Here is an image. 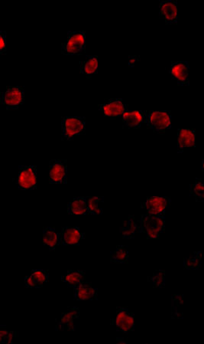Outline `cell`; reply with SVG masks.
<instances>
[{
	"mask_svg": "<svg viewBox=\"0 0 204 344\" xmlns=\"http://www.w3.org/2000/svg\"><path fill=\"white\" fill-rule=\"evenodd\" d=\"M137 225L138 233L146 234L147 239H158L165 228V217L145 214L141 216Z\"/></svg>",
	"mask_w": 204,
	"mask_h": 344,
	"instance_id": "1",
	"label": "cell"
},
{
	"mask_svg": "<svg viewBox=\"0 0 204 344\" xmlns=\"http://www.w3.org/2000/svg\"><path fill=\"white\" fill-rule=\"evenodd\" d=\"M147 128L154 133L163 134L171 127L170 110H144Z\"/></svg>",
	"mask_w": 204,
	"mask_h": 344,
	"instance_id": "2",
	"label": "cell"
},
{
	"mask_svg": "<svg viewBox=\"0 0 204 344\" xmlns=\"http://www.w3.org/2000/svg\"><path fill=\"white\" fill-rule=\"evenodd\" d=\"M85 128L86 119L84 117H64L61 119V134L63 138L68 141L84 134Z\"/></svg>",
	"mask_w": 204,
	"mask_h": 344,
	"instance_id": "3",
	"label": "cell"
},
{
	"mask_svg": "<svg viewBox=\"0 0 204 344\" xmlns=\"http://www.w3.org/2000/svg\"><path fill=\"white\" fill-rule=\"evenodd\" d=\"M86 36L84 32H68L66 40L61 44V53L64 55H74L85 49Z\"/></svg>",
	"mask_w": 204,
	"mask_h": 344,
	"instance_id": "4",
	"label": "cell"
},
{
	"mask_svg": "<svg viewBox=\"0 0 204 344\" xmlns=\"http://www.w3.org/2000/svg\"><path fill=\"white\" fill-rule=\"evenodd\" d=\"M24 100V89L20 86H7L0 94V103L7 110L18 109Z\"/></svg>",
	"mask_w": 204,
	"mask_h": 344,
	"instance_id": "5",
	"label": "cell"
},
{
	"mask_svg": "<svg viewBox=\"0 0 204 344\" xmlns=\"http://www.w3.org/2000/svg\"><path fill=\"white\" fill-rule=\"evenodd\" d=\"M17 184L21 190H35L37 188L36 166H20Z\"/></svg>",
	"mask_w": 204,
	"mask_h": 344,
	"instance_id": "6",
	"label": "cell"
},
{
	"mask_svg": "<svg viewBox=\"0 0 204 344\" xmlns=\"http://www.w3.org/2000/svg\"><path fill=\"white\" fill-rule=\"evenodd\" d=\"M68 161L52 160L49 162V183L51 184H66Z\"/></svg>",
	"mask_w": 204,
	"mask_h": 344,
	"instance_id": "7",
	"label": "cell"
},
{
	"mask_svg": "<svg viewBox=\"0 0 204 344\" xmlns=\"http://www.w3.org/2000/svg\"><path fill=\"white\" fill-rule=\"evenodd\" d=\"M98 107L105 116L112 119L122 117L128 110L127 105L124 103L122 98L108 99L103 103H100Z\"/></svg>",
	"mask_w": 204,
	"mask_h": 344,
	"instance_id": "8",
	"label": "cell"
},
{
	"mask_svg": "<svg viewBox=\"0 0 204 344\" xmlns=\"http://www.w3.org/2000/svg\"><path fill=\"white\" fill-rule=\"evenodd\" d=\"M170 204V199L167 196H152L147 198L145 202L142 203V207L146 210L147 214L164 215L166 209L169 208Z\"/></svg>",
	"mask_w": 204,
	"mask_h": 344,
	"instance_id": "9",
	"label": "cell"
},
{
	"mask_svg": "<svg viewBox=\"0 0 204 344\" xmlns=\"http://www.w3.org/2000/svg\"><path fill=\"white\" fill-rule=\"evenodd\" d=\"M115 326L118 331L128 333L132 331L135 328V317L126 307H119L116 310L115 317Z\"/></svg>",
	"mask_w": 204,
	"mask_h": 344,
	"instance_id": "10",
	"label": "cell"
},
{
	"mask_svg": "<svg viewBox=\"0 0 204 344\" xmlns=\"http://www.w3.org/2000/svg\"><path fill=\"white\" fill-rule=\"evenodd\" d=\"M189 69L190 67L187 62H173L170 65L169 74L177 81L178 85L188 86L190 84Z\"/></svg>",
	"mask_w": 204,
	"mask_h": 344,
	"instance_id": "11",
	"label": "cell"
},
{
	"mask_svg": "<svg viewBox=\"0 0 204 344\" xmlns=\"http://www.w3.org/2000/svg\"><path fill=\"white\" fill-rule=\"evenodd\" d=\"M160 18L164 20L166 24H177V2L174 0L164 1L159 3Z\"/></svg>",
	"mask_w": 204,
	"mask_h": 344,
	"instance_id": "12",
	"label": "cell"
},
{
	"mask_svg": "<svg viewBox=\"0 0 204 344\" xmlns=\"http://www.w3.org/2000/svg\"><path fill=\"white\" fill-rule=\"evenodd\" d=\"M59 239L61 246H78L84 239V233L78 227H65L61 228Z\"/></svg>",
	"mask_w": 204,
	"mask_h": 344,
	"instance_id": "13",
	"label": "cell"
},
{
	"mask_svg": "<svg viewBox=\"0 0 204 344\" xmlns=\"http://www.w3.org/2000/svg\"><path fill=\"white\" fill-rule=\"evenodd\" d=\"M79 310L77 307L68 309L61 314V318L57 321L56 329L58 330H74V323L79 317Z\"/></svg>",
	"mask_w": 204,
	"mask_h": 344,
	"instance_id": "14",
	"label": "cell"
},
{
	"mask_svg": "<svg viewBox=\"0 0 204 344\" xmlns=\"http://www.w3.org/2000/svg\"><path fill=\"white\" fill-rule=\"evenodd\" d=\"M196 145V134L193 129H179L177 131V153L181 154L183 150Z\"/></svg>",
	"mask_w": 204,
	"mask_h": 344,
	"instance_id": "15",
	"label": "cell"
},
{
	"mask_svg": "<svg viewBox=\"0 0 204 344\" xmlns=\"http://www.w3.org/2000/svg\"><path fill=\"white\" fill-rule=\"evenodd\" d=\"M74 298L77 301H97V290L90 283H81L75 288Z\"/></svg>",
	"mask_w": 204,
	"mask_h": 344,
	"instance_id": "16",
	"label": "cell"
},
{
	"mask_svg": "<svg viewBox=\"0 0 204 344\" xmlns=\"http://www.w3.org/2000/svg\"><path fill=\"white\" fill-rule=\"evenodd\" d=\"M124 125L130 129H137L140 128L145 122L144 110H127L122 116Z\"/></svg>",
	"mask_w": 204,
	"mask_h": 344,
	"instance_id": "17",
	"label": "cell"
},
{
	"mask_svg": "<svg viewBox=\"0 0 204 344\" xmlns=\"http://www.w3.org/2000/svg\"><path fill=\"white\" fill-rule=\"evenodd\" d=\"M68 212L70 215H87L89 214L85 196L74 198L68 205Z\"/></svg>",
	"mask_w": 204,
	"mask_h": 344,
	"instance_id": "18",
	"label": "cell"
},
{
	"mask_svg": "<svg viewBox=\"0 0 204 344\" xmlns=\"http://www.w3.org/2000/svg\"><path fill=\"white\" fill-rule=\"evenodd\" d=\"M80 71L87 78H90L93 74L98 71V58L96 55L88 57L87 59L80 62Z\"/></svg>",
	"mask_w": 204,
	"mask_h": 344,
	"instance_id": "19",
	"label": "cell"
},
{
	"mask_svg": "<svg viewBox=\"0 0 204 344\" xmlns=\"http://www.w3.org/2000/svg\"><path fill=\"white\" fill-rule=\"evenodd\" d=\"M84 279H85L84 272L80 270L68 271L66 275L61 277V281L66 283L68 286L74 288L82 283Z\"/></svg>",
	"mask_w": 204,
	"mask_h": 344,
	"instance_id": "20",
	"label": "cell"
},
{
	"mask_svg": "<svg viewBox=\"0 0 204 344\" xmlns=\"http://www.w3.org/2000/svg\"><path fill=\"white\" fill-rule=\"evenodd\" d=\"M43 244L48 246L50 250H54L60 245L59 233L52 227L44 228Z\"/></svg>",
	"mask_w": 204,
	"mask_h": 344,
	"instance_id": "21",
	"label": "cell"
},
{
	"mask_svg": "<svg viewBox=\"0 0 204 344\" xmlns=\"http://www.w3.org/2000/svg\"><path fill=\"white\" fill-rule=\"evenodd\" d=\"M138 230V225L135 221V217L130 215L127 219L122 222L120 233L124 239H133Z\"/></svg>",
	"mask_w": 204,
	"mask_h": 344,
	"instance_id": "22",
	"label": "cell"
},
{
	"mask_svg": "<svg viewBox=\"0 0 204 344\" xmlns=\"http://www.w3.org/2000/svg\"><path fill=\"white\" fill-rule=\"evenodd\" d=\"M183 294H174L171 297L172 318L183 319Z\"/></svg>",
	"mask_w": 204,
	"mask_h": 344,
	"instance_id": "23",
	"label": "cell"
},
{
	"mask_svg": "<svg viewBox=\"0 0 204 344\" xmlns=\"http://www.w3.org/2000/svg\"><path fill=\"white\" fill-rule=\"evenodd\" d=\"M202 264V253L194 252L183 259V267L186 270H198Z\"/></svg>",
	"mask_w": 204,
	"mask_h": 344,
	"instance_id": "24",
	"label": "cell"
},
{
	"mask_svg": "<svg viewBox=\"0 0 204 344\" xmlns=\"http://www.w3.org/2000/svg\"><path fill=\"white\" fill-rule=\"evenodd\" d=\"M87 200L89 214L98 215L103 213V209L100 205L103 202V196H85Z\"/></svg>",
	"mask_w": 204,
	"mask_h": 344,
	"instance_id": "25",
	"label": "cell"
},
{
	"mask_svg": "<svg viewBox=\"0 0 204 344\" xmlns=\"http://www.w3.org/2000/svg\"><path fill=\"white\" fill-rule=\"evenodd\" d=\"M190 192L196 202H204V183L202 179L196 178L194 183L190 185Z\"/></svg>",
	"mask_w": 204,
	"mask_h": 344,
	"instance_id": "26",
	"label": "cell"
},
{
	"mask_svg": "<svg viewBox=\"0 0 204 344\" xmlns=\"http://www.w3.org/2000/svg\"><path fill=\"white\" fill-rule=\"evenodd\" d=\"M129 259V252L125 246H118L110 254V261L114 263L124 264Z\"/></svg>",
	"mask_w": 204,
	"mask_h": 344,
	"instance_id": "27",
	"label": "cell"
},
{
	"mask_svg": "<svg viewBox=\"0 0 204 344\" xmlns=\"http://www.w3.org/2000/svg\"><path fill=\"white\" fill-rule=\"evenodd\" d=\"M149 281H151L154 288H164V284H165V272L162 270L154 271L150 277Z\"/></svg>",
	"mask_w": 204,
	"mask_h": 344,
	"instance_id": "28",
	"label": "cell"
},
{
	"mask_svg": "<svg viewBox=\"0 0 204 344\" xmlns=\"http://www.w3.org/2000/svg\"><path fill=\"white\" fill-rule=\"evenodd\" d=\"M30 275L39 288H42L49 278V273L45 270H33Z\"/></svg>",
	"mask_w": 204,
	"mask_h": 344,
	"instance_id": "29",
	"label": "cell"
},
{
	"mask_svg": "<svg viewBox=\"0 0 204 344\" xmlns=\"http://www.w3.org/2000/svg\"><path fill=\"white\" fill-rule=\"evenodd\" d=\"M16 333L14 331H9L5 327L0 328V340L4 344H10L13 342V338Z\"/></svg>",
	"mask_w": 204,
	"mask_h": 344,
	"instance_id": "30",
	"label": "cell"
},
{
	"mask_svg": "<svg viewBox=\"0 0 204 344\" xmlns=\"http://www.w3.org/2000/svg\"><path fill=\"white\" fill-rule=\"evenodd\" d=\"M7 52V33L0 32V54L6 55Z\"/></svg>",
	"mask_w": 204,
	"mask_h": 344,
	"instance_id": "31",
	"label": "cell"
},
{
	"mask_svg": "<svg viewBox=\"0 0 204 344\" xmlns=\"http://www.w3.org/2000/svg\"><path fill=\"white\" fill-rule=\"evenodd\" d=\"M25 284H26V286L29 288H39L31 275H28L25 278Z\"/></svg>",
	"mask_w": 204,
	"mask_h": 344,
	"instance_id": "32",
	"label": "cell"
},
{
	"mask_svg": "<svg viewBox=\"0 0 204 344\" xmlns=\"http://www.w3.org/2000/svg\"><path fill=\"white\" fill-rule=\"evenodd\" d=\"M139 59V56L137 55H129V65L130 67H134L135 64L138 62Z\"/></svg>",
	"mask_w": 204,
	"mask_h": 344,
	"instance_id": "33",
	"label": "cell"
},
{
	"mask_svg": "<svg viewBox=\"0 0 204 344\" xmlns=\"http://www.w3.org/2000/svg\"><path fill=\"white\" fill-rule=\"evenodd\" d=\"M201 168H202V171L204 172V156L202 157V163H201Z\"/></svg>",
	"mask_w": 204,
	"mask_h": 344,
	"instance_id": "34",
	"label": "cell"
}]
</instances>
